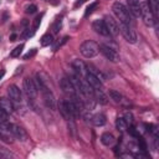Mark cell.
Masks as SVG:
<instances>
[{
    "label": "cell",
    "instance_id": "cell-15",
    "mask_svg": "<svg viewBox=\"0 0 159 159\" xmlns=\"http://www.w3.org/2000/svg\"><path fill=\"white\" fill-rule=\"evenodd\" d=\"M11 130L16 139H19L21 142H25L27 139V134H26L25 129L22 127H20L19 124H11Z\"/></svg>",
    "mask_w": 159,
    "mask_h": 159
},
{
    "label": "cell",
    "instance_id": "cell-33",
    "mask_svg": "<svg viewBox=\"0 0 159 159\" xmlns=\"http://www.w3.org/2000/svg\"><path fill=\"white\" fill-rule=\"evenodd\" d=\"M36 52H37V50L36 48H31L30 51H27L25 55H24V60H29V58H31V57H34L35 55H36Z\"/></svg>",
    "mask_w": 159,
    "mask_h": 159
},
{
    "label": "cell",
    "instance_id": "cell-2",
    "mask_svg": "<svg viewBox=\"0 0 159 159\" xmlns=\"http://www.w3.org/2000/svg\"><path fill=\"white\" fill-rule=\"evenodd\" d=\"M112 11L113 14L117 16V19L119 20V22H123V24H129L130 20H132V15L129 14L128 9L119 1H116L113 5H112Z\"/></svg>",
    "mask_w": 159,
    "mask_h": 159
},
{
    "label": "cell",
    "instance_id": "cell-14",
    "mask_svg": "<svg viewBox=\"0 0 159 159\" xmlns=\"http://www.w3.org/2000/svg\"><path fill=\"white\" fill-rule=\"evenodd\" d=\"M92 29H93L97 34H99V35H102V36H109V32H108V30H107V27H106V24H104V21L101 20V19L94 20V21L92 22Z\"/></svg>",
    "mask_w": 159,
    "mask_h": 159
},
{
    "label": "cell",
    "instance_id": "cell-3",
    "mask_svg": "<svg viewBox=\"0 0 159 159\" xmlns=\"http://www.w3.org/2000/svg\"><path fill=\"white\" fill-rule=\"evenodd\" d=\"M140 17H142L143 22L145 24V26H148V27H153L157 22L154 14L152 12L148 2H145V1L140 2Z\"/></svg>",
    "mask_w": 159,
    "mask_h": 159
},
{
    "label": "cell",
    "instance_id": "cell-35",
    "mask_svg": "<svg viewBox=\"0 0 159 159\" xmlns=\"http://www.w3.org/2000/svg\"><path fill=\"white\" fill-rule=\"evenodd\" d=\"M46 2H48L50 5H52V6H57L58 4H60V0H45Z\"/></svg>",
    "mask_w": 159,
    "mask_h": 159
},
{
    "label": "cell",
    "instance_id": "cell-13",
    "mask_svg": "<svg viewBox=\"0 0 159 159\" xmlns=\"http://www.w3.org/2000/svg\"><path fill=\"white\" fill-rule=\"evenodd\" d=\"M127 9L133 17L140 16V1L139 0H127Z\"/></svg>",
    "mask_w": 159,
    "mask_h": 159
},
{
    "label": "cell",
    "instance_id": "cell-37",
    "mask_svg": "<svg viewBox=\"0 0 159 159\" xmlns=\"http://www.w3.org/2000/svg\"><path fill=\"white\" fill-rule=\"evenodd\" d=\"M4 75H5V70H0V81L2 80V77H4Z\"/></svg>",
    "mask_w": 159,
    "mask_h": 159
},
{
    "label": "cell",
    "instance_id": "cell-26",
    "mask_svg": "<svg viewBox=\"0 0 159 159\" xmlns=\"http://www.w3.org/2000/svg\"><path fill=\"white\" fill-rule=\"evenodd\" d=\"M22 50H24V43H20V45H17L11 52H10V56L12 57V58H15V57H19L20 55H21V52H22Z\"/></svg>",
    "mask_w": 159,
    "mask_h": 159
},
{
    "label": "cell",
    "instance_id": "cell-7",
    "mask_svg": "<svg viewBox=\"0 0 159 159\" xmlns=\"http://www.w3.org/2000/svg\"><path fill=\"white\" fill-rule=\"evenodd\" d=\"M83 78H84L94 89H103V82H102L93 72H91L88 68L86 70V72H84V75H83Z\"/></svg>",
    "mask_w": 159,
    "mask_h": 159
},
{
    "label": "cell",
    "instance_id": "cell-17",
    "mask_svg": "<svg viewBox=\"0 0 159 159\" xmlns=\"http://www.w3.org/2000/svg\"><path fill=\"white\" fill-rule=\"evenodd\" d=\"M58 111H60V114L66 119V120H73V117L67 107V103H66V99L65 101H61L58 102Z\"/></svg>",
    "mask_w": 159,
    "mask_h": 159
},
{
    "label": "cell",
    "instance_id": "cell-38",
    "mask_svg": "<svg viewBox=\"0 0 159 159\" xmlns=\"http://www.w3.org/2000/svg\"><path fill=\"white\" fill-rule=\"evenodd\" d=\"M15 39H16V34H12L10 36V41H15Z\"/></svg>",
    "mask_w": 159,
    "mask_h": 159
},
{
    "label": "cell",
    "instance_id": "cell-18",
    "mask_svg": "<svg viewBox=\"0 0 159 159\" xmlns=\"http://www.w3.org/2000/svg\"><path fill=\"white\" fill-rule=\"evenodd\" d=\"M72 68H73L75 72H76L77 75H80V76H83L84 72H86V70H87L84 62L81 61V60H75V61H72Z\"/></svg>",
    "mask_w": 159,
    "mask_h": 159
},
{
    "label": "cell",
    "instance_id": "cell-30",
    "mask_svg": "<svg viewBox=\"0 0 159 159\" xmlns=\"http://www.w3.org/2000/svg\"><path fill=\"white\" fill-rule=\"evenodd\" d=\"M68 40H70V37H68V36H65V37H63L61 41L56 42V43H55V46H53V51H57V50H58L60 47H62V46H63V45H65V43H66Z\"/></svg>",
    "mask_w": 159,
    "mask_h": 159
},
{
    "label": "cell",
    "instance_id": "cell-36",
    "mask_svg": "<svg viewBox=\"0 0 159 159\" xmlns=\"http://www.w3.org/2000/svg\"><path fill=\"white\" fill-rule=\"evenodd\" d=\"M86 1H87V0H77L76 4H75V6H76V7H77V6H81V5H82L83 2H86Z\"/></svg>",
    "mask_w": 159,
    "mask_h": 159
},
{
    "label": "cell",
    "instance_id": "cell-23",
    "mask_svg": "<svg viewBox=\"0 0 159 159\" xmlns=\"http://www.w3.org/2000/svg\"><path fill=\"white\" fill-rule=\"evenodd\" d=\"M149 7H150L152 12L154 14L155 19H158V16H159V0H149Z\"/></svg>",
    "mask_w": 159,
    "mask_h": 159
},
{
    "label": "cell",
    "instance_id": "cell-20",
    "mask_svg": "<svg viewBox=\"0 0 159 159\" xmlns=\"http://www.w3.org/2000/svg\"><path fill=\"white\" fill-rule=\"evenodd\" d=\"M116 142V138L113 137V134L111 133H103L101 135V143L106 147H109V145H113Z\"/></svg>",
    "mask_w": 159,
    "mask_h": 159
},
{
    "label": "cell",
    "instance_id": "cell-9",
    "mask_svg": "<svg viewBox=\"0 0 159 159\" xmlns=\"http://www.w3.org/2000/svg\"><path fill=\"white\" fill-rule=\"evenodd\" d=\"M22 84H24V92L26 93L27 98H30V99L36 98L39 91H37V88H36V86H35L34 80H31V78H25Z\"/></svg>",
    "mask_w": 159,
    "mask_h": 159
},
{
    "label": "cell",
    "instance_id": "cell-21",
    "mask_svg": "<svg viewBox=\"0 0 159 159\" xmlns=\"http://www.w3.org/2000/svg\"><path fill=\"white\" fill-rule=\"evenodd\" d=\"M40 43H41L42 47H47V46L52 45V43H53V36H52L51 34H45V35L41 37Z\"/></svg>",
    "mask_w": 159,
    "mask_h": 159
},
{
    "label": "cell",
    "instance_id": "cell-10",
    "mask_svg": "<svg viewBox=\"0 0 159 159\" xmlns=\"http://www.w3.org/2000/svg\"><path fill=\"white\" fill-rule=\"evenodd\" d=\"M104 24H106V27L109 32V35L112 36H117L119 34V25L117 22V20H114L111 15H106L104 19H103Z\"/></svg>",
    "mask_w": 159,
    "mask_h": 159
},
{
    "label": "cell",
    "instance_id": "cell-32",
    "mask_svg": "<svg viewBox=\"0 0 159 159\" xmlns=\"http://www.w3.org/2000/svg\"><path fill=\"white\" fill-rule=\"evenodd\" d=\"M36 11H37V6H36V5H34V4L27 5V6H26V9H25V12H26V14H35Z\"/></svg>",
    "mask_w": 159,
    "mask_h": 159
},
{
    "label": "cell",
    "instance_id": "cell-34",
    "mask_svg": "<svg viewBox=\"0 0 159 159\" xmlns=\"http://www.w3.org/2000/svg\"><path fill=\"white\" fill-rule=\"evenodd\" d=\"M7 113L6 112H4L1 108H0V122H6L7 120Z\"/></svg>",
    "mask_w": 159,
    "mask_h": 159
},
{
    "label": "cell",
    "instance_id": "cell-6",
    "mask_svg": "<svg viewBox=\"0 0 159 159\" xmlns=\"http://www.w3.org/2000/svg\"><path fill=\"white\" fill-rule=\"evenodd\" d=\"M119 32L123 35V37L129 42V43H135L137 42V34L135 31L129 26V24H123L119 22Z\"/></svg>",
    "mask_w": 159,
    "mask_h": 159
},
{
    "label": "cell",
    "instance_id": "cell-11",
    "mask_svg": "<svg viewBox=\"0 0 159 159\" xmlns=\"http://www.w3.org/2000/svg\"><path fill=\"white\" fill-rule=\"evenodd\" d=\"M60 87H61V89L63 91V93L68 94L70 97L77 96V92H76V89H75V87H73V84H72V82H71L70 78H67V77L61 78V81H60Z\"/></svg>",
    "mask_w": 159,
    "mask_h": 159
},
{
    "label": "cell",
    "instance_id": "cell-1",
    "mask_svg": "<svg viewBox=\"0 0 159 159\" xmlns=\"http://www.w3.org/2000/svg\"><path fill=\"white\" fill-rule=\"evenodd\" d=\"M80 52L83 57L86 58H93L98 55L99 52V47H98V43L93 40H87L84 42L81 43L80 46Z\"/></svg>",
    "mask_w": 159,
    "mask_h": 159
},
{
    "label": "cell",
    "instance_id": "cell-22",
    "mask_svg": "<svg viewBox=\"0 0 159 159\" xmlns=\"http://www.w3.org/2000/svg\"><path fill=\"white\" fill-rule=\"evenodd\" d=\"M93 97L97 99V102H99L102 104H106L107 103V96L103 93L102 89H94V96Z\"/></svg>",
    "mask_w": 159,
    "mask_h": 159
},
{
    "label": "cell",
    "instance_id": "cell-29",
    "mask_svg": "<svg viewBox=\"0 0 159 159\" xmlns=\"http://www.w3.org/2000/svg\"><path fill=\"white\" fill-rule=\"evenodd\" d=\"M61 27H62V17L57 19V20L53 22V25H52V32H53V34H57V32L61 30Z\"/></svg>",
    "mask_w": 159,
    "mask_h": 159
},
{
    "label": "cell",
    "instance_id": "cell-12",
    "mask_svg": "<svg viewBox=\"0 0 159 159\" xmlns=\"http://www.w3.org/2000/svg\"><path fill=\"white\" fill-rule=\"evenodd\" d=\"M7 94H9L10 99H11L12 102H16V103L20 102V103H21V101H22V93H21L20 88H19L16 84L9 86V88H7Z\"/></svg>",
    "mask_w": 159,
    "mask_h": 159
},
{
    "label": "cell",
    "instance_id": "cell-16",
    "mask_svg": "<svg viewBox=\"0 0 159 159\" xmlns=\"http://www.w3.org/2000/svg\"><path fill=\"white\" fill-rule=\"evenodd\" d=\"M0 108H1L4 112H6L7 114H11V113L15 111L14 102H12L11 99H9V98H5V97L0 98Z\"/></svg>",
    "mask_w": 159,
    "mask_h": 159
},
{
    "label": "cell",
    "instance_id": "cell-28",
    "mask_svg": "<svg viewBox=\"0 0 159 159\" xmlns=\"http://www.w3.org/2000/svg\"><path fill=\"white\" fill-rule=\"evenodd\" d=\"M42 16H43V14H40V15H37V16L34 19V22H32V31H34V32L39 29V26H40V24H41V20H42Z\"/></svg>",
    "mask_w": 159,
    "mask_h": 159
},
{
    "label": "cell",
    "instance_id": "cell-5",
    "mask_svg": "<svg viewBox=\"0 0 159 159\" xmlns=\"http://www.w3.org/2000/svg\"><path fill=\"white\" fill-rule=\"evenodd\" d=\"M12 130H11V123H9V120L6 122H0V139L5 143H12Z\"/></svg>",
    "mask_w": 159,
    "mask_h": 159
},
{
    "label": "cell",
    "instance_id": "cell-31",
    "mask_svg": "<svg viewBox=\"0 0 159 159\" xmlns=\"http://www.w3.org/2000/svg\"><path fill=\"white\" fill-rule=\"evenodd\" d=\"M123 118H124V120H125V123H127L128 125L133 124V120H134V118H133V114H132L130 112H125Z\"/></svg>",
    "mask_w": 159,
    "mask_h": 159
},
{
    "label": "cell",
    "instance_id": "cell-24",
    "mask_svg": "<svg viewBox=\"0 0 159 159\" xmlns=\"http://www.w3.org/2000/svg\"><path fill=\"white\" fill-rule=\"evenodd\" d=\"M116 127H117V129H118V130L124 132V130L128 128V124L125 123V120H124V118H123V117H118V118H117V120H116Z\"/></svg>",
    "mask_w": 159,
    "mask_h": 159
},
{
    "label": "cell",
    "instance_id": "cell-27",
    "mask_svg": "<svg viewBox=\"0 0 159 159\" xmlns=\"http://www.w3.org/2000/svg\"><path fill=\"white\" fill-rule=\"evenodd\" d=\"M98 1H94V2H92V4H89L88 6H87V9H86V11H84V17H87V16H89L96 9H97V6H98Z\"/></svg>",
    "mask_w": 159,
    "mask_h": 159
},
{
    "label": "cell",
    "instance_id": "cell-4",
    "mask_svg": "<svg viewBox=\"0 0 159 159\" xmlns=\"http://www.w3.org/2000/svg\"><path fill=\"white\" fill-rule=\"evenodd\" d=\"M98 47H99L101 53L107 60H109L111 62H118L119 61V53L117 52L116 48H113V47H111L109 45H106V43H101V45H98Z\"/></svg>",
    "mask_w": 159,
    "mask_h": 159
},
{
    "label": "cell",
    "instance_id": "cell-19",
    "mask_svg": "<svg viewBox=\"0 0 159 159\" xmlns=\"http://www.w3.org/2000/svg\"><path fill=\"white\" fill-rule=\"evenodd\" d=\"M91 120H92V123H93L96 127H102V125H104V124L107 123V118H106V116L102 114V113L94 114L93 117H91Z\"/></svg>",
    "mask_w": 159,
    "mask_h": 159
},
{
    "label": "cell",
    "instance_id": "cell-25",
    "mask_svg": "<svg viewBox=\"0 0 159 159\" xmlns=\"http://www.w3.org/2000/svg\"><path fill=\"white\" fill-rule=\"evenodd\" d=\"M108 94H109V97H111L116 103H119V102H122V99H123L122 94H120L118 91H116V89H109Z\"/></svg>",
    "mask_w": 159,
    "mask_h": 159
},
{
    "label": "cell",
    "instance_id": "cell-8",
    "mask_svg": "<svg viewBox=\"0 0 159 159\" xmlns=\"http://www.w3.org/2000/svg\"><path fill=\"white\" fill-rule=\"evenodd\" d=\"M40 92L42 93V98H43V102H45L46 107L50 108V109H55L56 108V99H55V96H53L52 91L48 87H43Z\"/></svg>",
    "mask_w": 159,
    "mask_h": 159
}]
</instances>
